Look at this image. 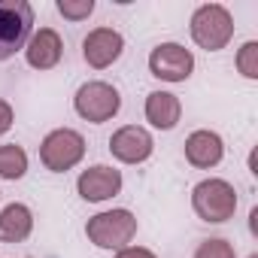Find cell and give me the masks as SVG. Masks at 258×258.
<instances>
[{"label": "cell", "mask_w": 258, "mask_h": 258, "mask_svg": "<svg viewBox=\"0 0 258 258\" xmlns=\"http://www.w3.org/2000/svg\"><path fill=\"white\" fill-rule=\"evenodd\" d=\"M124 52V37L112 28H94L88 31V37L82 40V58L88 61V67L94 70H106L112 67Z\"/></svg>", "instance_id": "9c48e42d"}, {"label": "cell", "mask_w": 258, "mask_h": 258, "mask_svg": "<svg viewBox=\"0 0 258 258\" xmlns=\"http://www.w3.org/2000/svg\"><path fill=\"white\" fill-rule=\"evenodd\" d=\"M109 152L112 158H118L121 164H143L152 152H155V140L146 127L140 124H124L109 137Z\"/></svg>", "instance_id": "ba28073f"}, {"label": "cell", "mask_w": 258, "mask_h": 258, "mask_svg": "<svg viewBox=\"0 0 258 258\" xmlns=\"http://www.w3.org/2000/svg\"><path fill=\"white\" fill-rule=\"evenodd\" d=\"M115 258H155V252L143 249V246H124V249H118Z\"/></svg>", "instance_id": "ffe728a7"}, {"label": "cell", "mask_w": 258, "mask_h": 258, "mask_svg": "<svg viewBox=\"0 0 258 258\" xmlns=\"http://www.w3.org/2000/svg\"><path fill=\"white\" fill-rule=\"evenodd\" d=\"M195 258H237L234 255V246L222 237H213V240H204L195 252Z\"/></svg>", "instance_id": "ac0fdd59"}, {"label": "cell", "mask_w": 258, "mask_h": 258, "mask_svg": "<svg viewBox=\"0 0 258 258\" xmlns=\"http://www.w3.org/2000/svg\"><path fill=\"white\" fill-rule=\"evenodd\" d=\"M64 55V43L58 37V31L52 28H40L37 34H31L28 46H25V58L34 70H52Z\"/></svg>", "instance_id": "8fae6325"}, {"label": "cell", "mask_w": 258, "mask_h": 258, "mask_svg": "<svg viewBox=\"0 0 258 258\" xmlns=\"http://www.w3.org/2000/svg\"><path fill=\"white\" fill-rule=\"evenodd\" d=\"M34 28V7L28 0H0V61L13 58Z\"/></svg>", "instance_id": "3957f363"}, {"label": "cell", "mask_w": 258, "mask_h": 258, "mask_svg": "<svg viewBox=\"0 0 258 258\" xmlns=\"http://www.w3.org/2000/svg\"><path fill=\"white\" fill-rule=\"evenodd\" d=\"M249 258H258V255H249Z\"/></svg>", "instance_id": "44dd1931"}, {"label": "cell", "mask_w": 258, "mask_h": 258, "mask_svg": "<svg viewBox=\"0 0 258 258\" xmlns=\"http://www.w3.org/2000/svg\"><path fill=\"white\" fill-rule=\"evenodd\" d=\"M225 155V143L216 131H195L188 134L185 140V158L191 167H201V170H210L222 161Z\"/></svg>", "instance_id": "7c38bea8"}, {"label": "cell", "mask_w": 258, "mask_h": 258, "mask_svg": "<svg viewBox=\"0 0 258 258\" xmlns=\"http://www.w3.org/2000/svg\"><path fill=\"white\" fill-rule=\"evenodd\" d=\"M13 121H16V112H13V106L0 97V137H4L10 127H13Z\"/></svg>", "instance_id": "d6986e66"}, {"label": "cell", "mask_w": 258, "mask_h": 258, "mask_svg": "<svg viewBox=\"0 0 258 258\" xmlns=\"http://www.w3.org/2000/svg\"><path fill=\"white\" fill-rule=\"evenodd\" d=\"M191 207L204 222L222 225L228 219H234L237 210V191L228 179H204L195 185L191 191Z\"/></svg>", "instance_id": "277c9868"}, {"label": "cell", "mask_w": 258, "mask_h": 258, "mask_svg": "<svg viewBox=\"0 0 258 258\" xmlns=\"http://www.w3.org/2000/svg\"><path fill=\"white\" fill-rule=\"evenodd\" d=\"M28 173V152L16 143L0 146V176L4 179H22Z\"/></svg>", "instance_id": "9a60e30c"}, {"label": "cell", "mask_w": 258, "mask_h": 258, "mask_svg": "<svg viewBox=\"0 0 258 258\" xmlns=\"http://www.w3.org/2000/svg\"><path fill=\"white\" fill-rule=\"evenodd\" d=\"M82 158H85V140H82L79 131H73V127H55V131H49L46 140L40 143V161L52 173L73 170Z\"/></svg>", "instance_id": "5b68a950"}, {"label": "cell", "mask_w": 258, "mask_h": 258, "mask_svg": "<svg viewBox=\"0 0 258 258\" xmlns=\"http://www.w3.org/2000/svg\"><path fill=\"white\" fill-rule=\"evenodd\" d=\"M58 13L70 22H82L94 13V0H58Z\"/></svg>", "instance_id": "e0dca14e"}, {"label": "cell", "mask_w": 258, "mask_h": 258, "mask_svg": "<svg viewBox=\"0 0 258 258\" xmlns=\"http://www.w3.org/2000/svg\"><path fill=\"white\" fill-rule=\"evenodd\" d=\"M149 70L164 82H185L195 70V55L179 43H161L149 55Z\"/></svg>", "instance_id": "52a82bcc"}, {"label": "cell", "mask_w": 258, "mask_h": 258, "mask_svg": "<svg viewBox=\"0 0 258 258\" xmlns=\"http://www.w3.org/2000/svg\"><path fill=\"white\" fill-rule=\"evenodd\" d=\"M34 231V213L25 204H10L0 213V240L4 243H22Z\"/></svg>", "instance_id": "5bb4252c"}, {"label": "cell", "mask_w": 258, "mask_h": 258, "mask_svg": "<svg viewBox=\"0 0 258 258\" xmlns=\"http://www.w3.org/2000/svg\"><path fill=\"white\" fill-rule=\"evenodd\" d=\"M73 106L76 112L91 121V124H100V121H109L118 109H121V94L109 85V82H85L79 85L76 97H73Z\"/></svg>", "instance_id": "8992f818"}, {"label": "cell", "mask_w": 258, "mask_h": 258, "mask_svg": "<svg viewBox=\"0 0 258 258\" xmlns=\"http://www.w3.org/2000/svg\"><path fill=\"white\" fill-rule=\"evenodd\" d=\"M88 240L97 249H124L137 234V216L131 210H106L88 219L85 225Z\"/></svg>", "instance_id": "6da1fadb"}, {"label": "cell", "mask_w": 258, "mask_h": 258, "mask_svg": "<svg viewBox=\"0 0 258 258\" xmlns=\"http://www.w3.org/2000/svg\"><path fill=\"white\" fill-rule=\"evenodd\" d=\"M179 115H182V103L176 94L170 91H152L146 97V121L158 131H170V127L179 124Z\"/></svg>", "instance_id": "4fadbf2b"}, {"label": "cell", "mask_w": 258, "mask_h": 258, "mask_svg": "<svg viewBox=\"0 0 258 258\" xmlns=\"http://www.w3.org/2000/svg\"><path fill=\"white\" fill-rule=\"evenodd\" d=\"M76 188H79L82 201L100 204V201H109V198H115L121 191V173L115 167H109V164H94V167L79 173Z\"/></svg>", "instance_id": "30bf717a"}, {"label": "cell", "mask_w": 258, "mask_h": 258, "mask_svg": "<svg viewBox=\"0 0 258 258\" xmlns=\"http://www.w3.org/2000/svg\"><path fill=\"white\" fill-rule=\"evenodd\" d=\"M237 70L246 79H258V43L249 40L240 52H237Z\"/></svg>", "instance_id": "2e32d148"}, {"label": "cell", "mask_w": 258, "mask_h": 258, "mask_svg": "<svg viewBox=\"0 0 258 258\" xmlns=\"http://www.w3.org/2000/svg\"><path fill=\"white\" fill-rule=\"evenodd\" d=\"M234 37V19L222 4H204L195 10L191 16V40L207 49V52H219L231 43Z\"/></svg>", "instance_id": "7a4b0ae2"}]
</instances>
